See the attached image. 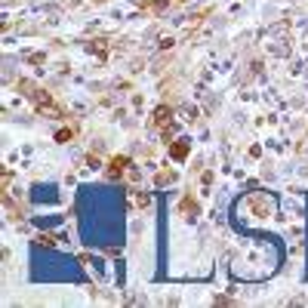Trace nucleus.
<instances>
[{
  "label": "nucleus",
  "mask_w": 308,
  "mask_h": 308,
  "mask_svg": "<svg viewBox=\"0 0 308 308\" xmlns=\"http://www.w3.org/2000/svg\"><path fill=\"white\" fill-rule=\"evenodd\" d=\"M271 52H275V56H287V46H284V43H275V46H271Z\"/></svg>",
  "instance_id": "obj_1"
}]
</instances>
